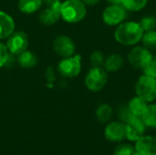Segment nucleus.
<instances>
[{"label":"nucleus","instance_id":"c756f323","mask_svg":"<svg viewBox=\"0 0 156 155\" xmlns=\"http://www.w3.org/2000/svg\"><path fill=\"white\" fill-rule=\"evenodd\" d=\"M86 5H94L100 2V0H82Z\"/></svg>","mask_w":156,"mask_h":155},{"label":"nucleus","instance_id":"393cba45","mask_svg":"<svg viewBox=\"0 0 156 155\" xmlns=\"http://www.w3.org/2000/svg\"><path fill=\"white\" fill-rule=\"evenodd\" d=\"M90 61L92 67H102L105 61V56L101 51L95 50L90 54Z\"/></svg>","mask_w":156,"mask_h":155},{"label":"nucleus","instance_id":"a211bd4d","mask_svg":"<svg viewBox=\"0 0 156 155\" xmlns=\"http://www.w3.org/2000/svg\"><path fill=\"white\" fill-rule=\"evenodd\" d=\"M43 0H18V8L25 14H32L39 9Z\"/></svg>","mask_w":156,"mask_h":155},{"label":"nucleus","instance_id":"ddd939ff","mask_svg":"<svg viewBox=\"0 0 156 155\" xmlns=\"http://www.w3.org/2000/svg\"><path fill=\"white\" fill-rule=\"evenodd\" d=\"M15 21L6 13L0 11V39L9 37L15 31Z\"/></svg>","mask_w":156,"mask_h":155},{"label":"nucleus","instance_id":"9d476101","mask_svg":"<svg viewBox=\"0 0 156 155\" xmlns=\"http://www.w3.org/2000/svg\"><path fill=\"white\" fill-rule=\"evenodd\" d=\"M53 48L57 54L63 58H69L74 55L75 53V44L73 40L68 36L62 35L55 38L53 42Z\"/></svg>","mask_w":156,"mask_h":155},{"label":"nucleus","instance_id":"a878e982","mask_svg":"<svg viewBox=\"0 0 156 155\" xmlns=\"http://www.w3.org/2000/svg\"><path fill=\"white\" fill-rule=\"evenodd\" d=\"M133 117V115L132 114L128 105H122L118 108V118L122 122L126 123Z\"/></svg>","mask_w":156,"mask_h":155},{"label":"nucleus","instance_id":"f8f14e48","mask_svg":"<svg viewBox=\"0 0 156 155\" xmlns=\"http://www.w3.org/2000/svg\"><path fill=\"white\" fill-rule=\"evenodd\" d=\"M135 155H156V137L144 135L135 142Z\"/></svg>","mask_w":156,"mask_h":155},{"label":"nucleus","instance_id":"f257e3e1","mask_svg":"<svg viewBox=\"0 0 156 155\" xmlns=\"http://www.w3.org/2000/svg\"><path fill=\"white\" fill-rule=\"evenodd\" d=\"M144 33V31L139 22L125 20L116 26L113 36L119 44L133 47L142 41Z\"/></svg>","mask_w":156,"mask_h":155},{"label":"nucleus","instance_id":"aec40b11","mask_svg":"<svg viewBox=\"0 0 156 155\" xmlns=\"http://www.w3.org/2000/svg\"><path fill=\"white\" fill-rule=\"evenodd\" d=\"M146 127L156 128V103L148 104L147 110L142 117Z\"/></svg>","mask_w":156,"mask_h":155},{"label":"nucleus","instance_id":"2eb2a0df","mask_svg":"<svg viewBox=\"0 0 156 155\" xmlns=\"http://www.w3.org/2000/svg\"><path fill=\"white\" fill-rule=\"evenodd\" d=\"M128 107L132 112V114L135 117L142 118L144 112L147 110L148 107V102L144 100L138 96H135L131 99V100L128 103Z\"/></svg>","mask_w":156,"mask_h":155},{"label":"nucleus","instance_id":"7ed1b4c3","mask_svg":"<svg viewBox=\"0 0 156 155\" xmlns=\"http://www.w3.org/2000/svg\"><path fill=\"white\" fill-rule=\"evenodd\" d=\"M136 96L140 97L148 103L156 100V79L143 74L140 76L135 84Z\"/></svg>","mask_w":156,"mask_h":155},{"label":"nucleus","instance_id":"1a4fd4ad","mask_svg":"<svg viewBox=\"0 0 156 155\" xmlns=\"http://www.w3.org/2000/svg\"><path fill=\"white\" fill-rule=\"evenodd\" d=\"M126 139L130 142H136L144 135L146 126L142 118L133 116L129 122L125 123Z\"/></svg>","mask_w":156,"mask_h":155},{"label":"nucleus","instance_id":"c85d7f7f","mask_svg":"<svg viewBox=\"0 0 156 155\" xmlns=\"http://www.w3.org/2000/svg\"><path fill=\"white\" fill-rule=\"evenodd\" d=\"M43 2L48 5V7L58 10L60 13V6H61L60 0H43Z\"/></svg>","mask_w":156,"mask_h":155},{"label":"nucleus","instance_id":"6e6552de","mask_svg":"<svg viewBox=\"0 0 156 155\" xmlns=\"http://www.w3.org/2000/svg\"><path fill=\"white\" fill-rule=\"evenodd\" d=\"M28 45L27 36L23 31L15 32L8 37L6 42L7 49L10 53L15 55H19L25 51Z\"/></svg>","mask_w":156,"mask_h":155},{"label":"nucleus","instance_id":"39448f33","mask_svg":"<svg viewBox=\"0 0 156 155\" xmlns=\"http://www.w3.org/2000/svg\"><path fill=\"white\" fill-rule=\"evenodd\" d=\"M85 86L90 91L101 90L108 82L107 71L102 67H92L85 77Z\"/></svg>","mask_w":156,"mask_h":155},{"label":"nucleus","instance_id":"5701e85b","mask_svg":"<svg viewBox=\"0 0 156 155\" xmlns=\"http://www.w3.org/2000/svg\"><path fill=\"white\" fill-rule=\"evenodd\" d=\"M139 23L144 32L154 30L156 28V17L154 16H145L141 18Z\"/></svg>","mask_w":156,"mask_h":155},{"label":"nucleus","instance_id":"0eeeda50","mask_svg":"<svg viewBox=\"0 0 156 155\" xmlns=\"http://www.w3.org/2000/svg\"><path fill=\"white\" fill-rule=\"evenodd\" d=\"M59 73L66 78H75L81 71V57L80 55H73L65 58L59 61L58 65Z\"/></svg>","mask_w":156,"mask_h":155},{"label":"nucleus","instance_id":"4468645a","mask_svg":"<svg viewBox=\"0 0 156 155\" xmlns=\"http://www.w3.org/2000/svg\"><path fill=\"white\" fill-rule=\"evenodd\" d=\"M123 63H124L123 58L120 54L113 53L105 58L103 69L107 72H116L122 69V67L123 66Z\"/></svg>","mask_w":156,"mask_h":155},{"label":"nucleus","instance_id":"dca6fc26","mask_svg":"<svg viewBox=\"0 0 156 155\" xmlns=\"http://www.w3.org/2000/svg\"><path fill=\"white\" fill-rule=\"evenodd\" d=\"M59 17H60L59 11L48 7L41 12L39 16V20L44 25L51 26L56 24L59 20Z\"/></svg>","mask_w":156,"mask_h":155},{"label":"nucleus","instance_id":"9b49d317","mask_svg":"<svg viewBox=\"0 0 156 155\" xmlns=\"http://www.w3.org/2000/svg\"><path fill=\"white\" fill-rule=\"evenodd\" d=\"M104 135L107 140L113 143H120L126 139L125 123L122 122H110L104 130Z\"/></svg>","mask_w":156,"mask_h":155},{"label":"nucleus","instance_id":"4be33fe9","mask_svg":"<svg viewBox=\"0 0 156 155\" xmlns=\"http://www.w3.org/2000/svg\"><path fill=\"white\" fill-rule=\"evenodd\" d=\"M142 42L144 47H145L146 48L153 50L156 49V30H150V31H146L144 33L143 38H142Z\"/></svg>","mask_w":156,"mask_h":155},{"label":"nucleus","instance_id":"b1692460","mask_svg":"<svg viewBox=\"0 0 156 155\" xmlns=\"http://www.w3.org/2000/svg\"><path fill=\"white\" fill-rule=\"evenodd\" d=\"M114 155H135V149L129 143H121L116 146Z\"/></svg>","mask_w":156,"mask_h":155},{"label":"nucleus","instance_id":"f3484780","mask_svg":"<svg viewBox=\"0 0 156 155\" xmlns=\"http://www.w3.org/2000/svg\"><path fill=\"white\" fill-rule=\"evenodd\" d=\"M37 62V57L31 51L25 50V51H23L22 53H20L18 55L17 63L21 68L32 69L33 67H35Z\"/></svg>","mask_w":156,"mask_h":155},{"label":"nucleus","instance_id":"7c9ffc66","mask_svg":"<svg viewBox=\"0 0 156 155\" xmlns=\"http://www.w3.org/2000/svg\"><path fill=\"white\" fill-rule=\"evenodd\" d=\"M110 5H122V0H106Z\"/></svg>","mask_w":156,"mask_h":155},{"label":"nucleus","instance_id":"6ab92c4d","mask_svg":"<svg viewBox=\"0 0 156 155\" xmlns=\"http://www.w3.org/2000/svg\"><path fill=\"white\" fill-rule=\"evenodd\" d=\"M95 115L99 122H107L112 119V117L113 115V110L111 105H109L107 103H102L97 107Z\"/></svg>","mask_w":156,"mask_h":155},{"label":"nucleus","instance_id":"423d86ee","mask_svg":"<svg viewBox=\"0 0 156 155\" xmlns=\"http://www.w3.org/2000/svg\"><path fill=\"white\" fill-rule=\"evenodd\" d=\"M128 17V11L122 5H110L102 12V20L109 26H117Z\"/></svg>","mask_w":156,"mask_h":155},{"label":"nucleus","instance_id":"bb28decb","mask_svg":"<svg viewBox=\"0 0 156 155\" xmlns=\"http://www.w3.org/2000/svg\"><path fill=\"white\" fill-rule=\"evenodd\" d=\"M8 52L9 51L7 49V47L0 43V68L5 65L6 62L8 61V58H9Z\"/></svg>","mask_w":156,"mask_h":155},{"label":"nucleus","instance_id":"412c9836","mask_svg":"<svg viewBox=\"0 0 156 155\" xmlns=\"http://www.w3.org/2000/svg\"><path fill=\"white\" fill-rule=\"evenodd\" d=\"M148 4V0H122V5L129 12H139Z\"/></svg>","mask_w":156,"mask_h":155},{"label":"nucleus","instance_id":"f03ea898","mask_svg":"<svg viewBox=\"0 0 156 155\" xmlns=\"http://www.w3.org/2000/svg\"><path fill=\"white\" fill-rule=\"evenodd\" d=\"M87 14L86 5L82 0H66L61 3L60 16L68 23H78Z\"/></svg>","mask_w":156,"mask_h":155},{"label":"nucleus","instance_id":"cd10ccee","mask_svg":"<svg viewBox=\"0 0 156 155\" xmlns=\"http://www.w3.org/2000/svg\"><path fill=\"white\" fill-rule=\"evenodd\" d=\"M144 74L147 75V76H150L154 79H156V62L153 59V61H151L144 69Z\"/></svg>","mask_w":156,"mask_h":155},{"label":"nucleus","instance_id":"20e7f679","mask_svg":"<svg viewBox=\"0 0 156 155\" xmlns=\"http://www.w3.org/2000/svg\"><path fill=\"white\" fill-rule=\"evenodd\" d=\"M128 62L136 69H144L154 59V55L150 49L144 46H133L127 55Z\"/></svg>","mask_w":156,"mask_h":155},{"label":"nucleus","instance_id":"2f4dec72","mask_svg":"<svg viewBox=\"0 0 156 155\" xmlns=\"http://www.w3.org/2000/svg\"><path fill=\"white\" fill-rule=\"evenodd\" d=\"M154 61L156 62V55L155 56H154Z\"/></svg>","mask_w":156,"mask_h":155}]
</instances>
